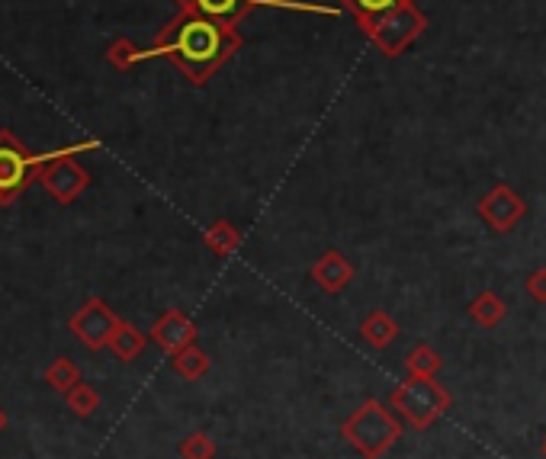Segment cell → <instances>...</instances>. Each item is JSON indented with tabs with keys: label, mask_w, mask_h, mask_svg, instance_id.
Listing matches in <instances>:
<instances>
[{
	"label": "cell",
	"mask_w": 546,
	"mask_h": 459,
	"mask_svg": "<svg viewBox=\"0 0 546 459\" xmlns=\"http://www.w3.org/2000/svg\"><path fill=\"white\" fill-rule=\"evenodd\" d=\"M245 39L238 36L235 26H225L219 20L200 17V13L180 10L177 17L161 29L151 49L142 52V61L148 58H168L187 74L190 84H206L225 61H229Z\"/></svg>",
	"instance_id": "6da1fadb"
},
{
	"label": "cell",
	"mask_w": 546,
	"mask_h": 459,
	"mask_svg": "<svg viewBox=\"0 0 546 459\" xmlns=\"http://www.w3.org/2000/svg\"><path fill=\"white\" fill-rule=\"evenodd\" d=\"M341 437L351 443L363 459H379L383 453H389V447L399 443L402 424L383 402L367 399L341 424Z\"/></svg>",
	"instance_id": "7a4b0ae2"
},
{
	"label": "cell",
	"mask_w": 546,
	"mask_h": 459,
	"mask_svg": "<svg viewBox=\"0 0 546 459\" xmlns=\"http://www.w3.org/2000/svg\"><path fill=\"white\" fill-rule=\"evenodd\" d=\"M453 405V395L437 382V376H408L392 392V408L415 427V431H428V427L444 415Z\"/></svg>",
	"instance_id": "3957f363"
},
{
	"label": "cell",
	"mask_w": 546,
	"mask_h": 459,
	"mask_svg": "<svg viewBox=\"0 0 546 459\" xmlns=\"http://www.w3.org/2000/svg\"><path fill=\"white\" fill-rule=\"evenodd\" d=\"M180 10L200 13V17L219 20L225 26H235L248 17L257 7H273V10H299V13H322V17H335L338 7H322V4H306V0H174Z\"/></svg>",
	"instance_id": "277c9868"
},
{
	"label": "cell",
	"mask_w": 546,
	"mask_h": 459,
	"mask_svg": "<svg viewBox=\"0 0 546 459\" xmlns=\"http://www.w3.org/2000/svg\"><path fill=\"white\" fill-rule=\"evenodd\" d=\"M363 29H367V36L386 58H399L408 45L428 29V17H424L415 4H402L396 10H389L386 17L367 23Z\"/></svg>",
	"instance_id": "5b68a950"
},
{
	"label": "cell",
	"mask_w": 546,
	"mask_h": 459,
	"mask_svg": "<svg viewBox=\"0 0 546 459\" xmlns=\"http://www.w3.org/2000/svg\"><path fill=\"white\" fill-rule=\"evenodd\" d=\"M36 180V155L13 132H0V206L13 203Z\"/></svg>",
	"instance_id": "8992f818"
},
{
	"label": "cell",
	"mask_w": 546,
	"mask_h": 459,
	"mask_svg": "<svg viewBox=\"0 0 546 459\" xmlns=\"http://www.w3.org/2000/svg\"><path fill=\"white\" fill-rule=\"evenodd\" d=\"M527 216V203L518 190H511L508 183H498L479 200V219L498 235H508L514 225Z\"/></svg>",
	"instance_id": "52a82bcc"
},
{
	"label": "cell",
	"mask_w": 546,
	"mask_h": 459,
	"mask_svg": "<svg viewBox=\"0 0 546 459\" xmlns=\"http://www.w3.org/2000/svg\"><path fill=\"white\" fill-rule=\"evenodd\" d=\"M36 180L55 196L58 203L68 206V203H74L87 190L90 174L74 158H58V161L42 164L39 171H36Z\"/></svg>",
	"instance_id": "ba28073f"
},
{
	"label": "cell",
	"mask_w": 546,
	"mask_h": 459,
	"mask_svg": "<svg viewBox=\"0 0 546 459\" xmlns=\"http://www.w3.org/2000/svg\"><path fill=\"white\" fill-rule=\"evenodd\" d=\"M119 325H123V321L113 315V309L103 299H90L84 309L71 318V331L78 334L87 347H106L119 331Z\"/></svg>",
	"instance_id": "9c48e42d"
},
{
	"label": "cell",
	"mask_w": 546,
	"mask_h": 459,
	"mask_svg": "<svg viewBox=\"0 0 546 459\" xmlns=\"http://www.w3.org/2000/svg\"><path fill=\"white\" fill-rule=\"evenodd\" d=\"M151 341L161 344L168 354H180L184 347L196 341V325L184 312H164L155 325H151Z\"/></svg>",
	"instance_id": "30bf717a"
},
{
	"label": "cell",
	"mask_w": 546,
	"mask_h": 459,
	"mask_svg": "<svg viewBox=\"0 0 546 459\" xmlns=\"http://www.w3.org/2000/svg\"><path fill=\"white\" fill-rule=\"evenodd\" d=\"M312 280L322 286V293L338 296V293H344L347 286H351V280H354V264L341 251H325L322 257L315 260Z\"/></svg>",
	"instance_id": "8fae6325"
},
{
	"label": "cell",
	"mask_w": 546,
	"mask_h": 459,
	"mask_svg": "<svg viewBox=\"0 0 546 459\" xmlns=\"http://www.w3.org/2000/svg\"><path fill=\"white\" fill-rule=\"evenodd\" d=\"M360 334L370 347L383 350L399 338V321L389 318V312H383V309H373L367 318L360 321Z\"/></svg>",
	"instance_id": "7c38bea8"
},
{
	"label": "cell",
	"mask_w": 546,
	"mask_h": 459,
	"mask_svg": "<svg viewBox=\"0 0 546 459\" xmlns=\"http://www.w3.org/2000/svg\"><path fill=\"white\" fill-rule=\"evenodd\" d=\"M469 318H473L479 328H498L508 318V302L498 293H492V289H485V293H479L469 302Z\"/></svg>",
	"instance_id": "4fadbf2b"
},
{
	"label": "cell",
	"mask_w": 546,
	"mask_h": 459,
	"mask_svg": "<svg viewBox=\"0 0 546 459\" xmlns=\"http://www.w3.org/2000/svg\"><path fill=\"white\" fill-rule=\"evenodd\" d=\"M203 241L209 244V251H212V254H219V257H232V254L241 248V241H245V235H241L232 222L216 219V222H212V225L206 228Z\"/></svg>",
	"instance_id": "5bb4252c"
},
{
	"label": "cell",
	"mask_w": 546,
	"mask_h": 459,
	"mask_svg": "<svg viewBox=\"0 0 546 459\" xmlns=\"http://www.w3.org/2000/svg\"><path fill=\"white\" fill-rule=\"evenodd\" d=\"M402 4H415V0H341V7H347L357 17L360 26H367L379 17H386L389 10H396Z\"/></svg>",
	"instance_id": "9a60e30c"
},
{
	"label": "cell",
	"mask_w": 546,
	"mask_h": 459,
	"mask_svg": "<svg viewBox=\"0 0 546 459\" xmlns=\"http://www.w3.org/2000/svg\"><path fill=\"white\" fill-rule=\"evenodd\" d=\"M441 366H444L441 354H437V350L428 347V344H415L405 354V370H408V376H437V373H441Z\"/></svg>",
	"instance_id": "2e32d148"
},
{
	"label": "cell",
	"mask_w": 546,
	"mask_h": 459,
	"mask_svg": "<svg viewBox=\"0 0 546 459\" xmlns=\"http://www.w3.org/2000/svg\"><path fill=\"white\" fill-rule=\"evenodd\" d=\"M174 370L184 379L196 382V379H203L209 373V357L196 344H190V347L180 350V354H174Z\"/></svg>",
	"instance_id": "e0dca14e"
},
{
	"label": "cell",
	"mask_w": 546,
	"mask_h": 459,
	"mask_svg": "<svg viewBox=\"0 0 546 459\" xmlns=\"http://www.w3.org/2000/svg\"><path fill=\"white\" fill-rule=\"evenodd\" d=\"M110 347L116 350V357L119 360H132V357H139L142 354V347H145V334L135 328V325H119V331L113 334V341Z\"/></svg>",
	"instance_id": "ac0fdd59"
},
{
	"label": "cell",
	"mask_w": 546,
	"mask_h": 459,
	"mask_svg": "<svg viewBox=\"0 0 546 459\" xmlns=\"http://www.w3.org/2000/svg\"><path fill=\"white\" fill-rule=\"evenodd\" d=\"M106 61L116 68V71H129L132 65H139L142 61V49H135L132 39L126 36H119L113 45H110V52H106Z\"/></svg>",
	"instance_id": "d6986e66"
},
{
	"label": "cell",
	"mask_w": 546,
	"mask_h": 459,
	"mask_svg": "<svg viewBox=\"0 0 546 459\" xmlns=\"http://www.w3.org/2000/svg\"><path fill=\"white\" fill-rule=\"evenodd\" d=\"M180 456H184V459H212V456H216V443H212L206 434L196 431V434H190L184 443H180Z\"/></svg>",
	"instance_id": "ffe728a7"
},
{
	"label": "cell",
	"mask_w": 546,
	"mask_h": 459,
	"mask_svg": "<svg viewBox=\"0 0 546 459\" xmlns=\"http://www.w3.org/2000/svg\"><path fill=\"white\" fill-rule=\"evenodd\" d=\"M527 296L534 299V302H540V305H546V267H540V270H534L527 277Z\"/></svg>",
	"instance_id": "44dd1931"
},
{
	"label": "cell",
	"mask_w": 546,
	"mask_h": 459,
	"mask_svg": "<svg viewBox=\"0 0 546 459\" xmlns=\"http://www.w3.org/2000/svg\"><path fill=\"white\" fill-rule=\"evenodd\" d=\"M540 450H543V456H546V434H543V443H540Z\"/></svg>",
	"instance_id": "7402d4cb"
}]
</instances>
